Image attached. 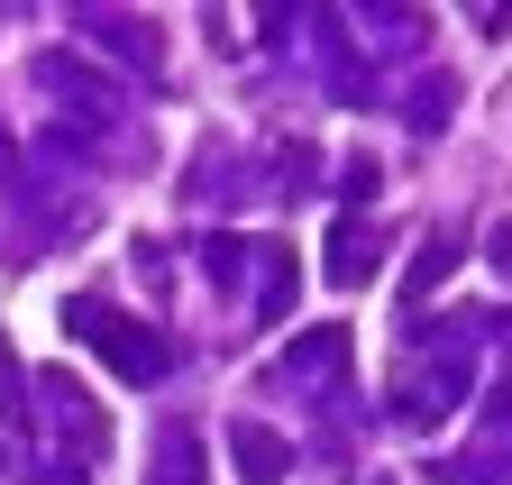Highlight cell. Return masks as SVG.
<instances>
[{
  "instance_id": "cell-3",
  "label": "cell",
  "mask_w": 512,
  "mask_h": 485,
  "mask_svg": "<svg viewBox=\"0 0 512 485\" xmlns=\"http://www.w3.org/2000/svg\"><path fill=\"white\" fill-rule=\"evenodd\" d=\"M494 266H503V275H512V220H503V229H494Z\"/></svg>"
},
{
  "instance_id": "cell-1",
  "label": "cell",
  "mask_w": 512,
  "mask_h": 485,
  "mask_svg": "<svg viewBox=\"0 0 512 485\" xmlns=\"http://www.w3.org/2000/svg\"><path fill=\"white\" fill-rule=\"evenodd\" d=\"M74 339H92L110 367H119V376H138V385L165 376V339L138 330V321H119V312H101V302H74Z\"/></svg>"
},
{
  "instance_id": "cell-2",
  "label": "cell",
  "mask_w": 512,
  "mask_h": 485,
  "mask_svg": "<svg viewBox=\"0 0 512 485\" xmlns=\"http://www.w3.org/2000/svg\"><path fill=\"white\" fill-rule=\"evenodd\" d=\"M238 458H247V485H275V476L293 467V449H284L275 431H256V421H238Z\"/></svg>"
}]
</instances>
